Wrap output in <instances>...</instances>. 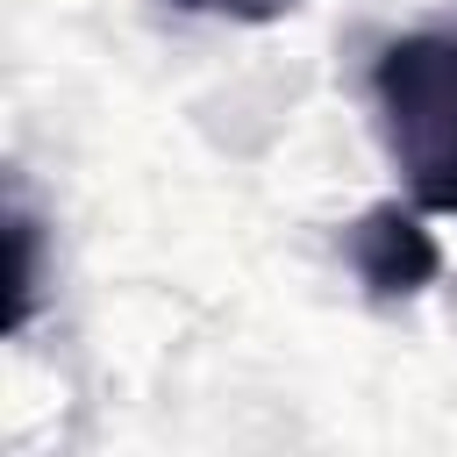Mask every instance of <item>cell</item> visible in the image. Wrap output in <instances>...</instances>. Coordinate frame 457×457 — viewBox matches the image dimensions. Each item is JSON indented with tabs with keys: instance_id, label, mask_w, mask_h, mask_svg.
I'll return each instance as SVG.
<instances>
[{
	"instance_id": "cell-4",
	"label": "cell",
	"mask_w": 457,
	"mask_h": 457,
	"mask_svg": "<svg viewBox=\"0 0 457 457\" xmlns=\"http://www.w3.org/2000/svg\"><path fill=\"white\" fill-rule=\"evenodd\" d=\"M171 7L207 14V21H278V14H293L300 0H171Z\"/></svg>"
},
{
	"instance_id": "cell-2",
	"label": "cell",
	"mask_w": 457,
	"mask_h": 457,
	"mask_svg": "<svg viewBox=\"0 0 457 457\" xmlns=\"http://www.w3.org/2000/svg\"><path fill=\"white\" fill-rule=\"evenodd\" d=\"M350 264H357V278H364L371 300H414V293L443 271V250H436V236L421 228V214H407L400 200H386V207L357 214V228H350Z\"/></svg>"
},
{
	"instance_id": "cell-1",
	"label": "cell",
	"mask_w": 457,
	"mask_h": 457,
	"mask_svg": "<svg viewBox=\"0 0 457 457\" xmlns=\"http://www.w3.org/2000/svg\"><path fill=\"white\" fill-rule=\"evenodd\" d=\"M386 150L428 214H457V36H400L371 64Z\"/></svg>"
},
{
	"instance_id": "cell-3",
	"label": "cell",
	"mask_w": 457,
	"mask_h": 457,
	"mask_svg": "<svg viewBox=\"0 0 457 457\" xmlns=\"http://www.w3.org/2000/svg\"><path fill=\"white\" fill-rule=\"evenodd\" d=\"M7 328H29L36 314V293H43V236H36V214L29 207H7Z\"/></svg>"
}]
</instances>
